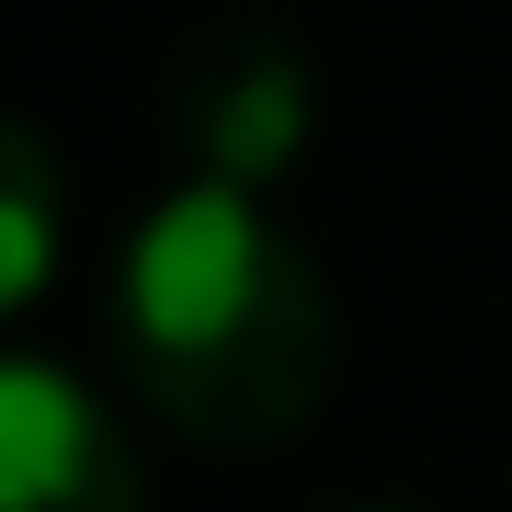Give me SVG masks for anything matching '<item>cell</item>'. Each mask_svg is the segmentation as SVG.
I'll list each match as a JSON object with an SVG mask.
<instances>
[{
  "label": "cell",
  "mask_w": 512,
  "mask_h": 512,
  "mask_svg": "<svg viewBox=\"0 0 512 512\" xmlns=\"http://www.w3.org/2000/svg\"><path fill=\"white\" fill-rule=\"evenodd\" d=\"M57 239H69V183H57L46 137L12 126L0 137V308L35 319L57 296Z\"/></svg>",
  "instance_id": "cell-3"
},
{
  "label": "cell",
  "mask_w": 512,
  "mask_h": 512,
  "mask_svg": "<svg viewBox=\"0 0 512 512\" xmlns=\"http://www.w3.org/2000/svg\"><path fill=\"white\" fill-rule=\"evenodd\" d=\"M330 285L251 183H171L114 251V376L205 456H251L330 399Z\"/></svg>",
  "instance_id": "cell-1"
},
{
  "label": "cell",
  "mask_w": 512,
  "mask_h": 512,
  "mask_svg": "<svg viewBox=\"0 0 512 512\" xmlns=\"http://www.w3.org/2000/svg\"><path fill=\"white\" fill-rule=\"evenodd\" d=\"M342 512H410V501H342Z\"/></svg>",
  "instance_id": "cell-4"
},
{
  "label": "cell",
  "mask_w": 512,
  "mask_h": 512,
  "mask_svg": "<svg viewBox=\"0 0 512 512\" xmlns=\"http://www.w3.org/2000/svg\"><path fill=\"white\" fill-rule=\"evenodd\" d=\"M0 512H148V467L114 399L35 342L0 365Z\"/></svg>",
  "instance_id": "cell-2"
}]
</instances>
